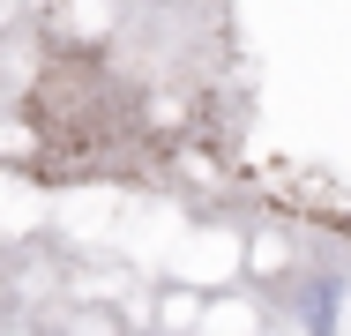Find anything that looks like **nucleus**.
<instances>
[{"label": "nucleus", "instance_id": "f257e3e1", "mask_svg": "<svg viewBox=\"0 0 351 336\" xmlns=\"http://www.w3.org/2000/svg\"><path fill=\"white\" fill-rule=\"evenodd\" d=\"M15 0H0V90H8V60H15V23H8Z\"/></svg>", "mask_w": 351, "mask_h": 336}]
</instances>
